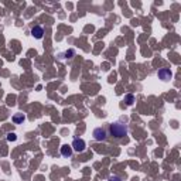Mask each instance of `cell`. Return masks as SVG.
<instances>
[{
    "label": "cell",
    "instance_id": "cell-1",
    "mask_svg": "<svg viewBox=\"0 0 181 181\" xmlns=\"http://www.w3.org/2000/svg\"><path fill=\"white\" fill-rule=\"evenodd\" d=\"M111 134L113 137H125L127 134V125L125 123H120V122H115L111 125Z\"/></svg>",
    "mask_w": 181,
    "mask_h": 181
},
{
    "label": "cell",
    "instance_id": "cell-2",
    "mask_svg": "<svg viewBox=\"0 0 181 181\" xmlns=\"http://www.w3.org/2000/svg\"><path fill=\"white\" fill-rule=\"evenodd\" d=\"M71 147H72V150L77 153H82L84 150H85L86 147V143L84 139H75L74 141H72V144H71Z\"/></svg>",
    "mask_w": 181,
    "mask_h": 181
},
{
    "label": "cell",
    "instance_id": "cell-3",
    "mask_svg": "<svg viewBox=\"0 0 181 181\" xmlns=\"http://www.w3.org/2000/svg\"><path fill=\"white\" fill-rule=\"evenodd\" d=\"M93 139H95L96 141H105L106 140V130L104 129V127H96L95 130H93V133H92Z\"/></svg>",
    "mask_w": 181,
    "mask_h": 181
},
{
    "label": "cell",
    "instance_id": "cell-4",
    "mask_svg": "<svg viewBox=\"0 0 181 181\" xmlns=\"http://www.w3.org/2000/svg\"><path fill=\"white\" fill-rule=\"evenodd\" d=\"M157 77H159V79H161V81H170L171 77H173V72H171L168 68H161V70H159V72H157Z\"/></svg>",
    "mask_w": 181,
    "mask_h": 181
},
{
    "label": "cell",
    "instance_id": "cell-5",
    "mask_svg": "<svg viewBox=\"0 0 181 181\" xmlns=\"http://www.w3.org/2000/svg\"><path fill=\"white\" fill-rule=\"evenodd\" d=\"M31 36H33L34 38H37V40H41L43 36H44V28L41 26H34L33 28H31Z\"/></svg>",
    "mask_w": 181,
    "mask_h": 181
},
{
    "label": "cell",
    "instance_id": "cell-6",
    "mask_svg": "<svg viewBox=\"0 0 181 181\" xmlns=\"http://www.w3.org/2000/svg\"><path fill=\"white\" fill-rule=\"evenodd\" d=\"M72 147H71L70 144H62L61 146V154L64 156V157H71L72 156Z\"/></svg>",
    "mask_w": 181,
    "mask_h": 181
},
{
    "label": "cell",
    "instance_id": "cell-7",
    "mask_svg": "<svg viewBox=\"0 0 181 181\" xmlns=\"http://www.w3.org/2000/svg\"><path fill=\"white\" fill-rule=\"evenodd\" d=\"M11 120H13V123H16V125H20V123H23L26 120V116L23 113H16L14 116L11 118Z\"/></svg>",
    "mask_w": 181,
    "mask_h": 181
},
{
    "label": "cell",
    "instance_id": "cell-8",
    "mask_svg": "<svg viewBox=\"0 0 181 181\" xmlns=\"http://www.w3.org/2000/svg\"><path fill=\"white\" fill-rule=\"evenodd\" d=\"M125 102H126V105H133L134 104V95H132V93H127V95L125 96Z\"/></svg>",
    "mask_w": 181,
    "mask_h": 181
},
{
    "label": "cell",
    "instance_id": "cell-9",
    "mask_svg": "<svg viewBox=\"0 0 181 181\" xmlns=\"http://www.w3.org/2000/svg\"><path fill=\"white\" fill-rule=\"evenodd\" d=\"M16 139H17L16 133H7V140L9 141H16Z\"/></svg>",
    "mask_w": 181,
    "mask_h": 181
},
{
    "label": "cell",
    "instance_id": "cell-10",
    "mask_svg": "<svg viewBox=\"0 0 181 181\" xmlns=\"http://www.w3.org/2000/svg\"><path fill=\"white\" fill-rule=\"evenodd\" d=\"M107 181H122V180H120V178H119V177H116V175H113V177H111V178H109V180H107Z\"/></svg>",
    "mask_w": 181,
    "mask_h": 181
}]
</instances>
